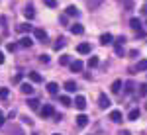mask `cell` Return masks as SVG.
<instances>
[{
	"instance_id": "cell-36",
	"label": "cell",
	"mask_w": 147,
	"mask_h": 135,
	"mask_svg": "<svg viewBox=\"0 0 147 135\" xmlns=\"http://www.w3.org/2000/svg\"><path fill=\"white\" fill-rule=\"evenodd\" d=\"M20 80H22V75H16V77H14V80H12V82H20Z\"/></svg>"
},
{
	"instance_id": "cell-15",
	"label": "cell",
	"mask_w": 147,
	"mask_h": 135,
	"mask_svg": "<svg viewBox=\"0 0 147 135\" xmlns=\"http://www.w3.org/2000/svg\"><path fill=\"white\" fill-rule=\"evenodd\" d=\"M65 90H67V92H75V90H77V82H75V80H67V82H65Z\"/></svg>"
},
{
	"instance_id": "cell-3",
	"label": "cell",
	"mask_w": 147,
	"mask_h": 135,
	"mask_svg": "<svg viewBox=\"0 0 147 135\" xmlns=\"http://www.w3.org/2000/svg\"><path fill=\"white\" fill-rule=\"evenodd\" d=\"M34 35H35L37 41H45V39H47V32H45V30H41V28H35Z\"/></svg>"
},
{
	"instance_id": "cell-16",
	"label": "cell",
	"mask_w": 147,
	"mask_h": 135,
	"mask_svg": "<svg viewBox=\"0 0 147 135\" xmlns=\"http://www.w3.org/2000/svg\"><path fill=\"white\" fill-rule=\"evenodd\" d=\"M114 92V94H118V92H120V90H122V80L118 79V80H114L112 82V88H110Z\"/></svg>"
},
{
	"instance_id": "cell-8",
	"label": "cell",
	"mask_w": 147,
	"mask_h": 135,
	"mask_svg": "<svg viewBox=\"0 0 147 135\" xmlns=\"http://www.w3.org/2000/svg\"><path fill=\"white\" fill-rule=\"evenodd\" d=\"M71 71H73V73H80V71H82V61H79V59L73 61V63H71Z\"/></svg>"
},
{
	"instance_id": "cell-9",
	"label": "cell",
	"mask_w": 147,
	"mask_h": 135,
	"mask_svg": "<svg viewBox=\"0 0 147 135\" xmlns=\"http://www.w3.org/2000/svg\"><path fill=\"white\" fill-rule=\"evenodd\" d=\"M77 51H79L80 55H86V53H90V45L88 43H80L79 47H77Z\"/></svg>"
},
{
	"instance_id": "cell-40",
	"label": "cell",
	"mask_w": 147,
	"mask_h": 135,
	"mask_svg": "<svg viewBox=\"0 0 147 135\" xmlns=\"http://www.w3.org/2000/svg\"><path fill=\"white\" fill-rule=\"evenodd\" d=\"M120 135H129V131H120Z\"/></svg>"
},
{
	"instance_id": "cell-12",
	"label": "cell",
	"mask_w": 147,
	"mask_h": 135,
	"mask_svg": "<svg viewBox=\"0 0 147 135\" xmlns=\"http://www.w3.org/2000/svg\"><path fill=\"white\" fill-rule=\"evenodd\" d=\"M129 26H131V30H136V32H141V22H139V18H131Z\"/></svg>"
},
{
	"instance_id": "cell-25",
	"label": "cell",
	"mask_w": 147,
	"mask_h": 135,
	"mask_svg": "<svg viewBox=\"0 0 147 135\" xmlns=\"http://www.w3.org/2000/svg\"><path fill=\"white\" fill-rule=\"evenodd\" d=\"M28 104H30V108H32V110H37V108H39V102L35 100V98H30Z\"/></svg>"
},
{
	"instance_id": "cell-22",
	"label": "cell",
	"mask_w": 147,
	"mask_h": 135,
	"mask_svg": "<svg viewBox=\"0 0 147 135\" xmlns=\"http://www.w3.org/2000/svg\"><path fill=\"white\" fill-rule=\"evenodd\" d=\"M30 80L32 82H41V75L39 73H30Z\"/></svg>"
},
{
	"instance_id": "cell-6",
	"label": "cell",
	"mask_w": 147,
	"mask_h": 135,
	"mask_svg": "<svg viewBox=\"0 0 147 135\" xmlns=\"http://www.w3.org/2000/svg\"><path fill=\"white\" fill-rule=\"evenodd\" d=\"M75 106H77L79 110H84V108H86V98H84V96H77V98H75Z\"/></svg>"
},
{
	"instance_id": "cell-35",
	"label": "cell",
	"mask_w": 147,
	"mask_h": 135,
	"mask_svg": "<svg viewBox=\"0 0 147 135\" xmlns=\"http://www.w3.org/2000/svg\"><path fill=\"white\" fill-rule=\"evenodd\" d=\"M39 61H41V63H49V57H47V55H41V57H39Z\"/></svg>"
},
{
	"instance_id": "cell-2",
	"label": "cell",
	"mask_w": 147,
	"mask_h": 135,
	"mask_svg": "<svg viewBox=\"0 0 147 135\" xmlns=\"http://www.w3.org/2000/svg\"><path fill=\"white\" fill-rule=\"evenodd\" d=\"M98 106H100L102 110L110 108V98H108L106 94H100V96H98Z\"/></svg>"
},
{
	"instance_id": "cell-27",
	"label": "cell",
	"mask_w": 147,
	"mask_h": 135,
	"mask_svg": "<svg viewBox=\"0 0 147 135\" xmlns=\"http://www.w3.org/2000/svg\"><path fill=\"white\" fill-rule=\"evenodd\" d=\"M59 100H61V104H63V106H71V104H73V102H71V98H69V96H61V98H59Z\"/></svg>"
},
{
	"instance_id": "cell-30",
	"label": "cell",
	"mask_w": 147,
	"mask_h": 135,
	"mask_svg": "<svg viewBox=\"0 0 147 135\" xmlns=\"http://www.w3.org/2000/svg\"><path fill=\"white\" fill-rule=\"evenodd\" d=\"M59 63H61V65H69V63H71V61H69V55H63L59 59Z\"/></svg>"
},
{
	"instance_id": "cell-4",
	"label": "cell",
	"mask_w": 147,
	"mask_h": 135,
	"mask_svg": "<svg viewBox=\"0 0 147 135\" xmlns=\"http://www.w3.org/2000/svg\"><path fill=\"white\" fill-rule=\"evenodd\" d=\"M122 118H124V116H122L120 110H112V112H110V120H112L114 124H120V122H122Z\"/></svg>"
},
{
	"instance_id": "cell-13",
	"label": "cell",
	"mask_w": 147,
	"mask_h": 135,
	"mask_svg": "<svg viewBox=\"0 0 147 135\" xmlns=\"http://www.w3.org/2000/svg\"><path fill=\"white\" fill-rule=\"evenodd\" d=\"M112 39H114V37L110 34H102L100 35V43L102 45H110V43H112Z\"/></svg>"
},
{
	"instance_id": "cell-32",
	"label": "cell",
	"mask_w": 147,
	"mask_h": 135,
	"mask_svg": "<svg viewBox=\"0 0 147 135\" xmlns=\"http://www.w3.org/2000/svg\"><path fill=\"white\" fill-rule=\"evenodd\" d=\"M43 2H45L49 8H55V6H57V0H43Z\"/></svg>"
},
{
	"instance_id": "cell-29",
	"label": "cell",
	"mask_w": 147,
	"mask_h": 135,
	"mask_svg": "<svg viewBox=\"0 0 147 135\" xmlns=\"http://www.w3.org/2000/svg\"><path fill=\"white\" fill-rule=\"evenodd\" d=\"M116 55H120V57L124 55V47H122L120 43H116Z\"/></svg>"
},
{
	"instance_id": "cell-39",
	"label": "cell",
	"mask_w": 147,
	"mask_h": 135,
	"mask_svg": "<svg viewBox=\"0 0 147 135\" xmlns=\"http://www.w3.org/2000/svg\"><path fill=\"white\" fill-rule=\"evenodd\" d=\"M4 63V53H0V65Z\"/></svg>"
},
{
	"instance_id": "cell-5",
	"label": "cell",
	"mask_w": 147,
	"mask_h": 135,
	"mask_svg": "<svg viewBox=\"0 0 147 135\" xmlns=\"http://www.w3.org/2000/svg\"><path fill=\"white\" fill-rule=\"evenodd\" d=\"M47 92H49L51 96H57V94H59V84H57V82H49V84H47Z\"/></svg>"
},
{
	"instance_id": "cell-1",
	"label": "cell",
	"mask_w": 147,
	"mask_h": 135,
	"mask_svg": "<svg viewBox=\"0 0 147 135\" xmlns=\"http://www.w3.org/2000/svg\"><path fill=\"white\" fill-rule=\"evenodd\" d=\"M41 116H43V118H51V116H55L53 106H51V104H43V108H41Z\"/></svg>"
},
{
	"instance_id": "cell-21",
	"label": "cell",
	"mask_w": 147,
	"mask_h": 135,
	"mask_svg": "<svg viewBox=\"0 0 147 135\" xmlns=\"http://www.w3.org/2000/svg\"><path fill=\"white\" fill-rule=\"evenodd\" d=\"M127 118H129L131 122H134V120H137V118H139V110H136V108H134V110H129V114H127Z\"/></svg>"
},
{
	"instance_id": "cell-24",
	"label": "cell",
	"mask_w": 147,
	"mask_h": 135,
	"mask_svg": "<svg viewBox=\"0 0 147 135\" xmlns=\"http://www.w3.org/2000/svg\"><path fill=\"white\" fill-rule=\"evenodd\" d=\"M98 63H100V61H98V57H90V59H88V67H90V69L98 67Z\"/></svg>"
},
{
	"instance_id": "cell-23",
	"label": "cell",
	"mask_w": 147,
	"mask_h": 135,
	"mask_svg": "<svg viewBox=\"0 0 147 135\" xmlns=\"http://www.w3.org/2000/svg\"><path fill=\"white\" fill-rule=\"evenodd\" d=\"M30 30H32V26H28V24H20V26H18V32H20V34H26V32H30Z\"/></svg>"
},
{
	"instance_id": "cell-20",
	"label": "cell",
	"mask_w": 147,
	"mask_h": 135,
	"mask_svg": "<svg viewBox=\"0 0 147 135\" xmlns=\"http://www.w3.org/2000/svg\"><path fill=\"white\" fill-rule=\"evenodd\" d=\"M63 47H65V39H63V37H59V39L55 41V45H53V49L59 51V49H63Z\"/></svg>"
},
{
	"instance_id": "cell-7",
	"label": "cell",
	"mask_w": 147,
	"mask_h": 135,
	"mask_svg": "<svg viewBox=\"0 0 147 135\" xmlns=\"http://www.w3.org/2000/svg\"><path fill=\"white\" fill-rule=\"evenodd\" d=\"M71 32H73L75 35H82L84 34V28H82L80 24H73V26H71Z\"/></svg>"
},
{
	"instance_id": "cell-18",
	"label": "cell",
	"mask_w": 147,
	"mask_h": 135,
	"mask_svg": "<svg viewBox=\"0 0 147 135\" xmlns=\"http://www.w3.org/2000/svg\"><path fill=\"white\" fill-rule=\"evenodd\" d=\"M32 43H34V41H32V37H22V39H20V47H32Z\"/></svg>"
},
{
	"instance_id": "cell-14",
	"label": "cell",
	"mask_w": 147,
	"mask_h": 135,
	"mask_svg": "<svg viewBox=\"0 0 147 135\" xmlns=\"http://www.w3.org/2000/svg\"><path fill=\"white\" fill-rule=\"evenodd\" d=\"M79 8H77V6H69L67 8V16H73V18H79Z\"/></svg>"
},
{
	"instance_id": "cell-19",
	"label": "cell",
	"mask_w": 147,
	"mask_h": 135,
	"mask_svg": "<svg viewBox=\"0 0 147 135\" xmlns=\"http://www.w3.org/2000/svg\"><path fill=\"white\" fill-rule=\"evenodd\" d=\"M136 71H139V73H141V71H147V59H141V61L137 63Z\"/></svg>"
},
{
	"instance_id": "cell-17",
	"label": "cell",
	"mask_w": 147,
	"mask_h": 135,
	"mask_svg": "<svg viewBox=\"0 0 147 135\" xmlns=\"http://www.w3.org/2000/svg\"><path fill=\"white\" fill-rule=\"evenodd\" d=\"M24 14H26V18H28V20H32V18L35 16L34 6H32V4H30V6H26V10H24Z\"/></svg>"
},
{
	"instance_id": "cell-10",
	"label": "cell",
	"mask_w": 147,
	"mask_h": 135,
	"mask_svg": "<svg viewBox=\"0 0 147 135\" xmlns=\"http://www.w3.org/2000/svg\"><path fill=\"white\" fill-rule=\"evenodd\" d=\"M20 90H22L24 94H28V96H30V94H34V86H32V84H28V82H24L22 86H20Z\"/></svg>"
},
{
	"instance_id": "cell-33",
	"label": "cell",
	"mask_w": 147,
	"mask_h": 135,
	"mask_svg": "<svg viewBox=\"0 0 147 135\" xmlns=\"http://www.w3.org/2000/svg\"><path fill=\"white\" fill-rule=\"evenodd\" d=\"M6 47H8V51H16V49H18V45H16V43H8Z\"/></svg>"
},
{
	"instance_id": "cell-41",
	"label": "cell",
	"mask_w": 147,
	"mask_h": 135,
	"mask_svg": "<svg viewBox=\"0 0 147 135\" xmlns=\"http://www.w3.org/2000/svg\"><path fill=\"white\" fill-rule=\"evenodd\" d=\"M55 135H59V133H55Z\"/></svg>"
},
{
	"instance_id": "cell-34",
	"label": "cell",
	"mask_w": 147,
	"mask_h": 135,
	"mask_svg": "<svg viewBox=\"0 0 147 135\" xmlns=\"http://www.w3.org/2000/svg\"><path fill=\"white\" fill-rule=\"evenodd\" d=\"M116 43L124 45V43H125V37H124V35H120V37H118V39H116Z\"/></svg>"
},
{
	"instance_id": "cell-37",
	"label": "cell",
	"mask_w": 147,
	"mask_h": 135,
	"mask_svg": "<svg viewBox=\"0 0 147 135\" xmlns=\"http://www.w3.org/2000/svg\"><path fill=\"white\" fill-rule=\"evenodd\" d=\"M141 14H143V16H147V4L143 6V8H141Z\"/></svg>"
},
{
	"instance_id": "cell-11",
	"label": "cell",
	"mask_w": 147,
	"mask_h": 135,
	"mask_svg": "<svg viewBox=\"0 0 147 135\" xmlns=\"http://www.w3.org/2000/svg\"><path fill=\"white\" fill-rule=\"evenodd\" d=\"M86 124H88V118H86L84 114H80V116H77V125H79V127H84Z\"/></svg>"
},
{
	"instance_id": "cell-38",
	"label": "cell",
	"mask_w": 147,
	"mask_h": 135,
	"mask_svg": "<svg viewBox=\"0 0 147 135\" xmlns=\"http://www.w3.org/2000/svg\"><path fill=\"white\" fill-rule=\"evenodd\" d=\"M0 125H4V116H2V112H0Z\"/></svg>"
},
{
	"instance_id": "cell-31",
	"label": "cell",
	"mask_w": 147,
	"mask_h": 135,
	"mask_svg": "<svg viewBox=\"0 0 147 135\" xmlns=\"http://www.w3.org/2000/svg\"><path fill=\"white\" fill-rule=\"evenodd\" d=\"M147 94V84H141L139 86V96H145Z\"/></svg>"
},
{
	"instance_id": "cell-26",
	"label": "cell",
	"mask_w": 147,
	"mask_h": 135,
	"mask_svg": "<svg viewBox=\"0 0 147 135\" xmlns=\"http://www.w3.org/2000/svg\"><path fill=\"white\" fill-rule=\"evenodd\" d=\"M8 94H10V90H8V88H0V100H6Z\"/></svg>"
},
{
	"instance_id": "cell-28",
	"label": "cell",
	"mask_w": 147,
	"mask_h": 135,
	"mask_svg": "<svg viewBox=\"0 0 147 135\" xmlns=\"http://www.w3.org/2000/svg\"><path fill=\"white\" fill-rule=\"evenodd\" d=\"M134 88H136V86H134V82H131V80H129V82H125V92H127V94H131Z\"/></svg>"
}]
</instances>
